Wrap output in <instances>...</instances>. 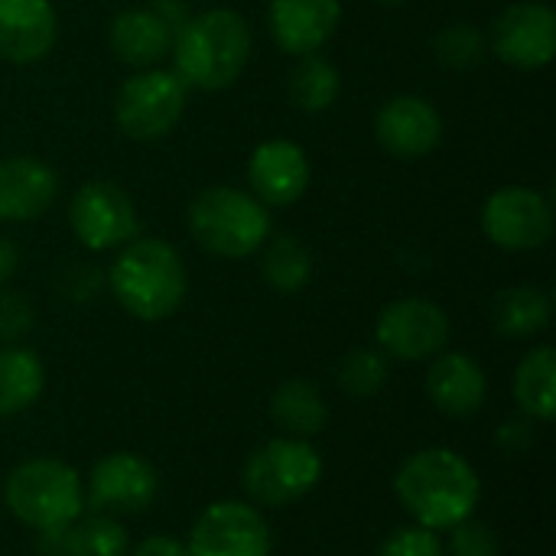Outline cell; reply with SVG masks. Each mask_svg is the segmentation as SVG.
<instances>
[{
  "mask_svg": "<svg viewBox=\"0 0 556 556\" xmlns=\"http://www.w3.org/2000/svg\"><path fill=\"white\" fill-rule=\"evenodd\" d=\"M401 505L420 528L450 531L472 518L482 485L476 469L453 450H424L410 456L394 479Z\"/></svg>",
  "mask_w": 556,
  "mask_h": 556,
  "instance_id": "cell-1",
  "label": "cell"
},
{
  "mask_svg": "<svg viewBox=\"0 0 556 556\" xmlns=\"http://www.w3.org/2000/svg\"><path fill=\"white\" fill-rule=\"evenodd\" d=\"M176 75L186 88L222 91L251 59V26L235 10H205L189 16L173 36Z\"/></svg>",
  "mask_w": 556,
  "mask_h": 556,
  "instance_id": "cell-2",
  "label": "cell"
},
{
  "mask_svg": "<svg viewBox=\"0 0 556 556\" xmlns=\"http://www.w3.org/2000/svg\"><path fill=\"white\" fill-rule=\"evenodd\" d=\"M108 283L117 303L140 323H160L186 300V264L179 251L156 238H134L117 254Z\"/></svg>",
  "mask_w": 556,
  "mask_h": 556,
  "instance_id": "cell-3",
  "label": "cell"
},
{
  "mask_svg": "<svg viewBox=\"0 0 556 556\" xmlns=\"http://www.w3.org/2000/svg\"><path fill=\"white\" fill-rule=\"evenodd\" d=\"M189 231L208 254L238 261L264 248L270 238V212L241 189L212 186L189 205Z\"/></svg>",
  "mask_w": 556,
  "mask_h": 556,
  "instance_id": "cell-4",
  "label": "cell"
},
{
  "mask_svg": "<svg viewBox=\"0 0 556 556\" xmlns=\"http://www.w3.org/2000/svg\"><path fill=\"white\" fill-rule=\"evenodd\" d=\"M3 502L26 528L55 531L78 521L85 508V485L78 472L59 459H29L10 472Z\"/></svg>",
  "mask_w": 556,
  "mask_h": 556,
  "instance_id": "cell-5",
  "label": "cell"
},
{
  "mask_svg": "<svg viewBox=\"0 0 556 556\" xmlns=\"http://www.w3.org/2000/svg\"><path fill=\"white\" fill-rule=\"evenodd\" d=\"M323 479L319 453L296 437L264 443L244 466V489L257 505L283 508L309 495Z\"/></svg>",
  "mask_w": 556,
  "mask_h": 556,
  "instance_id": "cell-6",
  "label": "cell"
},
{
  "mask_svg": "<svg viewBox=\"0 0 556 556\" xmlns=\"http://www.w3.org/2000/svg\"><path fill=\"white\" fill-rule=\"evenodd\" d=\"M186 85L176 72L140 68L130 75L114 101V121L130 140H160L166 137L186 111Z\"/></svg>",
  "mask_w": 556,
  "mask_h": 556,
  "instance_id": "cell-7",
  "label": "cell"
},
{
  "mask_svg": "<svg viewBox=\"0 0 556 556\" xmlns=\"http://www.w3.org/2000/svg\"><path fill=\"white\" fill-rule=\"evenodd\" d=\"M68 222H72V231H75L78 244H85L88 251L121 248V244L134 241L137 231H140L130 195L121 186H114L111 179L85 182L72 195Z\"/></svg>",
  "mask_w": 556,
  "mask_h": 556,
  "instance_id": "cell-8",
  "label": "cell"
},
{
  "mask_svg": "<svg viewBox=\"0 0 556 556\" xmlns=\"http://www.w3.org/2000/svg\"><path fill=\"white\" fill-rule=\"evenodd\" d=\"M482 231L502 251H534L554 235V208L547 195L525 186H508L489 195L482 208Z\"/></svg>",
  "mask_w": 556,
  "mask_h": 556,
  "instance_id": "cell-9",
  "label": "cell"
},
{
  "mask_svg": "<svg viewBox=\"0 0 556 556\" xmlns=\"http://www.w3.org/2000/svg\"><path fill=\"white\" fill-rule=\"evenodd\" d=\"M189 556H270V528L244 502H215L192 525Z\"/></svg>",
  "mask_w": 556,
  "mask_h": 556,
  "instance_id": "cell-10",
  "label": "cell"
},
{
  "mask_svg": "<svg viewBox=\"0 0 556 556\" xmlns=\"http://www.w3.org/2000/svg\"><path fill=\"white\" fill-rule=\"evenodd\" d=\"M492 52L525 72L551 65L556 52V13L534 0L505 7L492 23Z\"/></svg>",
  "mask_w": 556,
  "mask_h": 556,
  "instance_id": "cell-11",
  "label": "cell"
},
{
  "mask_svg": "<svg viewBox=\"0 0 556 556\" xmlns=\"http://www.w3.org/2000/svg\"><path fill=\"white\" fill-rule=\"evenodd\" d=\"M375 336L388 355H394L401 362H424V358H433L437 352H443V345L450 339V319L437 303L410 296V300L391 303L378 316Z\"/></svg>",
  "mask_w": 556,
  "mask_h": 556,
  "instance_id": "cell-12",
  "label": "cell"
},
{
  "mask_svg": "<svg viewBox=\"0 0 556 556\" xmlns=\"http://www.w3.org/2000/svg\"><path fill=\"white\" fill-rule=\"evenodd\" d=\"M156 498V472L134 453L104 456L88 479V502L101 511L137 515Z\"/></svg>",
  "mask_w": 556,
  "mask_h": 556,
  "instance_id": "cell-13",
  "label": "cell"
},
{
  "mask_svg": "<svg viewBox=\"0 0 556 556\" xmlns=\"http://www.w3.org/2000/svg\"><path fill=\"white\" fill-rule=\"evenodd\" d=\"M375 134L388 153L401 160H417V156H427L440 143L443 117L427 98L397 94L381 104L375 117Z\"/></svg>",
  "mask_w": 556,
  "mask_h": 556,
  "instance_id": "cell-14",
  "label": "cell"
},
{
  "mask_svg": "<svg viewBox=\"0 0 556 556\" xmlns=\"http://www.w3.org/2000/svg\"><path fill=\"white\" fill-rule=\"evenodd\" d=\"M248 182L254 199L267 208L293 205L309 186V160L293 140H267L251 153Z\"/></svg>",
  "mask_w": 556,
  "mask_h": 556,
  "instance_id": "cell-15",
  "label": "cell"
},
{
  "mask_svg": "<svg viewBox=\"0 0 556 556\" xmlns=\"http://www.w3.org/2000/svg\"><path fill=\"white\" fill-rule=\"evenodd\" d=\"M59 36L52 0H0V59L13 65L39 62Z\"/></svg>",
  "mask_w": 556,
  "mask_h": 556,
  "instance_id": "cell-16",
  "label": "cell"
},
{
  "mask_svg": "<svg viewBox=\"0 0 556 556\" xmlns=\"http://www.w3.org/2000/svg\"><path fill=\"white\" fill-rule=\"evenodd\" d=\"M342 16L339 0H270V33L290 55H309L323 49Z\"/></svg>",
  "mask_w": 556,
  "mask_h": 556,
  "instance_id": "cell-17",
  "label": "cell"
},
{
  "mask_svg": "<svg viewBox=\"0 0 556 556\" xmlns=\"http://www.w3.org/2000/svg\"><path fill=\"white\" fill-rule=\"evenodd\" d=\"M59 192L55 173L36 156L0 160V222L39 218Z\"/></svg>",
  "mask_w": 556,
  "mask_h": 556,
  "instance_id": "cell-18",
  "label": "cell"
},
{
  "mask_svg": "<svg viewBox=\"0 0 556 556\" xmlns=\"http://www.w3.org/2000/svg\"><path fill=\"white\" fill-rule=\"evenodd\" d=\"M427 394L443 414L472 417L485 404L489 381H485V371L479 368V362H472L463 352H446L430 365Z\"/></svg>",
  "mask_w": 556,
  "mask_h": 556,
  "instance_id": "cell-19",
  "label": "cell"
},
{
  "mask_svg": "<svg viewBox=\"0 0 556 556\" xmlns=\"http://www.w3.org/2000/svg\"><path fill=\"white\" fill-rule=\"evenodd\" d=\"M108 39H111L114 55L134 68H147L173 49V29L153 7L117 13L111 20Z\"/></svg>",
  "mask_w": 556,
  "mask_h": 556,
  "instance_id": "cell-20",
  "label": "cell"
},
{
  "mask_svg": "<svg viewBox=\"0 0 556 556\" xmlns=\"http://www.w3.org/2000/svg\"><path fill=\"white\" fill-rule=\"evenodd\" d=\"M42 556H127V531L114 518L94 515L55 531H39Z\"/></svg>",
  "mask_w": 556,
  "mask_h": 556,
  "instance_id": "cell-21",
  "label": "cell"
},
{
  "mask_svg": "<svg viewBox=\"0 0 556 556\" xmlns=\"http://www.w3.org/2000/svg\"><path fill=\"white\" fill-rule=\"evenodd\" d=\"M551 296L538 287H511L505 293L495 296L492 306V323L498 329V336L508 339H528L538 336L551 326Z\"/></svg>",
  "mask_w": 556,
  "mask_h": 556,
  "instance_id": "cell-22",
  "label": "cell"
},
{
  "mask_svg": "<svg viewBox=\"0 0 556 556\" xmlns=\"http://www.w3.org/2000/svg\"><path fill=\"white\" fill-rule=\"evenodd\" d=\"M515 397L534 420L551 424L556 414V355L551 345L531 349L515 375Z\"/></svg>",
  "mask_w": 556,
  "mask_h": 556,
  "instance_id": "cell-23",
  "label": "cell"
},
{
  "mask_svg": "<svg viewBox=\"0 0 556 556\" xmlns=\"http://www.w3.org/2000/svg\"><path fill=\"white\" fill-rule=\"evenodd\" d=\"M42 384H46V371L36 352L20 345L0 349V417L20 414L29 404H36Z\"/></svg>",
  "mask_w": 556,
  "mask_h": 556,
  "instance_id": "cell-24",
  "label": "cell"
},
{
  "mask_svg": "<svg viewBox=\"0 0 556 556\" xmlns=\"http://www.w3.org/2000/svg\"><path fill=\"white\" fill-rule=\"evenodd\" d=\"M270 414H274L277 427L287 430V437H296V440H309V437L323 433L326 417H329L323 394L309 381L280 384L274 401H270Z\"/></svg>",
  "mask_w": 556,
  "mask_h": 556,
  "instance_id": "cell-25",
  "label": "cell"
},
{
  "mask_svg": "<svg viewBox=\"0 0 556 556\" xmlns=\"http://www.w3.org/2000/svg\"><path fill=\"white\" fill-rule=\"evenodd\" d=\"M261 274L280 293H300L313 277V254L296 235L267 238L261 248Z\"/></svg>",
  "mask_w": 556,
  "mask_h": 556,
  "instance_id": "cell-26",
  "label": "cell"
},
{
  "mask_svg": "<svg viewBox=\"0 0 556 556\" xmlns=\"http://www.w3.org/2000/svg\"><path fill=\"white\" fill-rule=\"evenodd\" d=\"M287 91H290V101L300 111L319 114V111L336 104V98L342 91V78H339V68L329 59L309 52V55H300L296 68L290 72Z\"/></svg>",
  "mask_w": 556,
  "mask_h": 556,
  "instance_id": "cell-27",
  "label": "cell"
},
{
  "mask_svg": "<svg viewBox=\"0 0 556 556\" xmlns=\"http://www.w3.org/2000/svg\"><path fill=\"white\" fill-rule=\"evenodd\" d=\"M433 52H437V62L443 68L466 72V68H476L485 59V36L472 23H453V26L440 29L437 42H433Z\"/></svg>",
  "mask_w": 556,
  "mask_h": 556,
  "instance_id": "cell-28",
  "label": "cell"
},
{
  "mask_svg": "<svg viewBox=\"0 0 556 556\" xmlns=\"http://www.w3.org/2000/svg\"><path fill=\"white\" fill-rule=\"evenodd\" d=\"M388 384V362L375 349H355L339 365V388L352 397H371Z\"/></svg>",
  "mask_w": 556,
  "mask_h": 556,
  "instance_id": "cell-29",
  "label": "cell"
},
{
  "mask_svg": "<svg viewBox=\"0 0 556 556\" xmlns=\"http://www.w3.org/2000/svg\"><path fill=\"white\" fill-rule=\"evenodd\" d=\"M378 556H446L443 541L430 528H397L384 544Z\"/></svg>",
  "mask_w": 556,
  "mask_h": 556,
  "instance_id": "cell-30",
  "label": "cell"
},
{
  "mask_svg": "<svg viewBox=\"0 0 556 556\" xmlns=\"http://www.w3.org/2000/svg\"><path fill=\"white\" fill-rule=\"evenodd\" d=\"M453 538H450V554L453 556H498L502 554V544H498V534L482 525V521H472L466 518L463 525L450 528Z\"/></svg>",
  "mask_w": 556,
  "mask_h": 556,
  "instance_id": "cell-31",
  "label": "cell"
},
{
  "mask_svg": "<svg viewBox=\"0 0 556 556\" xmlns=\"http://www.w3.org/2000/svg\"><path fill=\"white\" fill-rule=\"evenodd\" d=\"M33 329V306L23 293H0V339L16 342Z\"/></svg>",
  "mask_w": 556,
  "mask_h": 556,
  "instance_id": "cell-32",
  "label": "cell"
},
{
  "mask_svg": "<svg viewBox=\"0 0 556 556\" xmlns=\"http://www.w3.org/2000/svg\"><path fill=\"white\" fill-rule=\"evenodd\" d=\"M130 556H189L186 544H179L176 538H166V534H156V538H147L134 547Z\"/></svg>",
  "mask_w": 556,
  "mask_h": 556,
  "instance_id": "cell-33",
  "label": "cell"
},
{
  "mask_svg": "<svg viewBox=\"0 0 556 556\" xmlns=\"http://www.w3.org/2000/svg\"><path fill=\"white\" fill-rule=\"evenodd\" d=\"M16 264H20V251H16V244H13L10 238H0V283H7V280L13 277Z\"/></svg>",
  "mask_w": 556,
  "mask_h": 556,
  "instance_id": "cell-34",
  "label": "cell"
},
{
  "mask_svg": "<svg viewBox=\"0 0 556 556\" xmlns=\"http://www.w3.org/2000/svg\"><path fill=\"white\" fill-rule=\"evenodd\" d=\"M375 3H381V7H401V3H407V0H375Z\"/></svg>",
  "mask_w": 556,
  "mask_h": 556,
  "instance_id": "cell-35",
  "label": "cell"
}]
</instances>
